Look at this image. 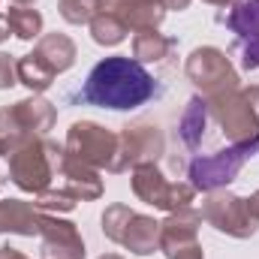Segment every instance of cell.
Wrapping results in <instances>:
<instances>
[{
  "label": "cell",
  "instance_id": "obj_1",
  "mask_svg": "<svg viewBox=\"0 0 259 259\" xmlns=\"http://www.w3.org/2000/svg\"><path fill=\"white\" fill-rule=\"evenodd\" d=\"M154 94H157V81L145 69V64L127 55H112V58H103L88 72V81L78 100L88 106L112 109V112H133L145 106Z\"/></svg>",
  "mask_w": 259,
  "mask_h": 259
},
{
  "label": "cell",
  "instance_id": "obj_2",
  "mask_svg": "<svg viewBox=\"0 0 259 259\" xmlns=\"http://www.w3.org/2000/svg\"><path fill=\"white\" fill-rule=\"evenodd\" d=\"M64 145L46 139V136H27L15 148H9L6 163H9V181L21 193L39 196L52 187L58 178V157Z\"/></svg>",
  "mask_w": 259,
  "mask_h": 259
},
{
  "label": "cell",
  "instance_id": "obj_3",
  "mask_svg": "<svg viewBox=\"0 0 259 259\" xmlns=\"http://www.w3.org/2000/svg\"><path fill=\"white\" fill-rule=\"evenodd\" d=\"M259 154V136L247 142H232L229 148H220L214 154H199L187 166V178L196 190L202 193H214V190H226L238 172L244 169L247 160H253Z\"/></svg>",
  "mask_w": 259,
  "mask_h": 259
},
{
  "label": "cell",
  "instance_id": "obj_4",
  "mask_svg": "<svg viewBox=\"0 0 259 259\" xmlns=\"http://www.w3.org/2000/svg\"><path fill=\"white\" fill-rule=\"evenodd\" d=\"M205 103H208L211 121L229 142H247L259 136V84L205 97Z\"/></svg>",
  "mask_w": 259,
  "mask_h": 259
},
{
  "label": "cell",
  "instance_id": "obj_5",
  "mask_svg": "<svg viewBox=\"0 0 259 259\" xmlns=\"http://www.w3.org/2000/svg\"><path fill=\"white\" fill-rule=\"evenodd\" d=\"M58 121V109L55 103H49L39 94H30L12 106L0 109V157L9 154V148H15L21 139L27 136H46Z\"/></svg>",
  "mask_w": 259,
  "mask_h": 259
},
{
  "label": "cell",
  "instance_id": "obj_6",
  "mask_svg": "<svg viewBox=\"0 0 259 259\" xmlns=\"http://www.w3.org/2000/svg\"><path fill=\"white\" fill-rule=\"evenodd\" d=\"M184 75L190 78V84L202 97H217V94L241 88V75L232 66V58L217 46L193 49L184 61Z\"/></svg>",
  "mask_w": 259,
  "mask_h": 259
},
{
  "label": "cell",
  "instance_id": "obj_7",
  "mask_svg": "<svg viewBox=\"0 0 259 259\" xmlns=\"http://www.w3.org/2000/svg\"><path fill=\"white\" fill-rule=\"evenodd\" d=\"M130 184H133V193L139 202L151 205V208H160L166 214L178 211V208H187L196 196V187L190 181H169L157 163H142L136 169H130Z\"/></svg>",
  "mask_w": 259,
  "mask_h": 259
},
{
  "label": "cell",
  "instance_id": "obj_8",
  "mask_svg": "<svg viewBox=\"0 0 259 259\" xmlns=\"http://www.w3.org/2000/svg\"><path fill=\"white\" fill-rule=\"evenodd\" d=\"M166 154V136L154 121H133L118 133V154L112 172H127L142 163H157Z\"/></svg>",
  "mask_w": 259,
  "mask_h": 259
},
{
  "label": "cell",
  "instance_id": "obj_9",
  "mask_svg": "<svg viewBox=\"0 0 259 259\" xmlns=\"http://www.w3.org/2000/svg\"><path fill=\"white\" fill-rule=\"evenodd\" d=\"M64 148L66 154H72L84 166L112 172V163L118 154V133H112L109 127H103L97 121H75L66 130Z\"/></svg>",
  "mask_w": 259,
  "mask_h": 259
},
{
  "label": "cell",
  "instance_id": "obj_10",
  "mask_svg": "<svg viewBox=\"0 0 259 259\" xmlns=\"http://www.w3.org/2000/svg\"><path fill=\"white\" fill-rule=\"evenodd\" d=\"M202 220L208 226H214L217 232H223L229 238H238V241L253 238L259 229V223L247 211V199L238 193H229V190H214V193L205 196Z\"/></svg>",
  "mask_w": 259,
  "mask_h": 259
},
{
  "label": "cell",
  "instance_id": "obj_11",
  "mask_svg": "<svg viewBox=\"0 0 259 259\" xmlns=\"http://www.w3.org/2000/svg\"><path fill=\"white\" fill-rule=\"evenodd\" d=\"M39 259H84L88 247L72 220H64L58 214H42L39 211Z\"/></svg>",
  "mask_w": 259,
  "mask_h": 259
},
{
  "label": "cell",
  "instance_id": "obj_12",
  "mask_svg": "<svg viewBox=\"0 0 259 259\" xmlns=\"http://www.w3.org/2000/svg\"><path fill=\"white\" fill-rule=\"evenodd\" d=\"M226 27L235 33L241 49V66L259 69V0H238L226 12Z\"/></svg>",
  "mask_w": 259,
  "mask_h": 259
},
{
  "label": "cell",
  "instance_id": "obj_13",
  "mask_svg": "<svg viewBox=\"0 0 259 259\" xmlns=\"http://www.w3.org/2000/svg\"><path fill=\"white\" fill-rule=\"evenodd\" d=\"M97 12L115 15L130 33L157 30L166 21V9L157 0H97Z\"/></svg>",
  "mask_w": 259,
  "mask_h": 259
},
{
  "label": "cell",
  "instance_id": "obj_14",
  "mask_svg": "<svg viewBox=\"0 0 259 259\" xmlns=\"http://www.w3.org/2000/svg\"><path fill=\"white\" fill-rule=\"evenodd\" d=\"M58 175L64 178V190L69 196H75L78 202H94L103 196V178L100 169L84 166L81 160H75L72 154H66V148L58 157Z\"/></svg>",
  "mask_w": 259,
  "mask_h": 259
},
{
  "label": "cell",
  "instance_id": "obj_15",
  "mask_svg": "<svg viewBox=\"0 0 259 259\" xmlns=\"http://www.w3.org/2000/svg\"><path fill=\"white\" fill-rule=\"evenodd\" d=\"M39 235V211L33 202L24 199H0V235Z\"/></svg>",
  "mask_w": 259,
  "mask_h": 259
},
{
  "label": "cell",
  "instance_id": "obj_16",
  "mask_svg": "<svg viewBox=\"0 0 259 259\" xmlns=\"http://www.w3.org/2000/svg\"><path fill=\"white\" fill-rule=\"evenodd\" d=\"M121 247H127L136 256H151L154 250H160V223L148 214L133 211L127 229H124V238H121Z\"/></svg>",
  "mask_w": 259,
  "mask_h": 259
},
{
  "label": "cell",
  "instance_id": "obj_17",
  "mask_svg": "<svg viewBox=\"0 0 259 259\" xmlns=\"http://www.w3.org/2000/svg\"><path fill=\"white\" fill-rule=\"evenodd\" d=\"M33 52L55 69V75H61V72H66V69H72L75 58H78L75 42H72L66 33H58V30H55V33H42V36L36 39Z\"/></svg>",
  "mask_w": 259,
  "mask_h": 259
},
{
  "label": "cell",
  "instance_id": "obj_18",
  "mask_svg": "<svg viewBox=\"0 0 259 259\" xmlns=\"http://www.w3.org/2000/svg\"><path fill=\"white\" fill-rule=\"evenodd\" d=\"M211 124V112H208V103H205V97H190V103L184 106V112H181V118H178V136H181V142L196 151L202 142H205V130Z\"/></svg>",
  "mask_w": 259,
  "mask_h": 259
},
{
  "label": "cell",
  "instance_id": "obj_19",
  "mask_svg": "<svg viewBox=\"0 0 259 259\" xmlns=\"http://www.w3.org/2000/svg\"><path fill=\"white\" fill-rule=\"evenodd\" d=\"M175 49V39L160 30H142L133 36V58L139 64H163Z\"/></svg>",
  "mask_w": 259,
  "mask_h": 259
},
{
  "label": "cell",
  "instance_id": "obj_20",
  "mask_svg": "<svg viewBox=\"0 0 259 259\" xmlns=\"http://www.w3.org/2000/svg\"><path fill=\"white\" fill-rule=\"evenodd\" d=\"M15 69H18V84H24L30 94H42V91H49L55 84V69L46 64L36 52L18 58Z\"/></svg>",
  "mask_w": 259,
  "mask_h": 259
},
{
  "label": "cell",
  "instance_id": "obj_21",
  "mask_svg": "<svg viewBox=\"0 0 259 259\" xmlns=\"http://www.w3.org/2000/svg\"><path fill=\"white\" fill-rule=\"evenodd\" d=\"M6 21H9V30L18 39H24V42L39 39L42 36V24H46L42 21V12L39 9H30V6H9Z\"/></svg>",
  "mask_w": 259,
  "mask_h": 259
},
{
  "label": "cell",
  "instance_id": "obj_22",
  "mask_svg": "<svg viewBox=\"0 0 259 259\" xmlns=\"http://www.w3.org/2000/svg\"><path fill=\"white\" fill-rule=\"evenodd\" d=\"M91 36H94V42L97 46H106V49H112V46H121L124 39H127V27L115 18V15H109V12H94V18H91Z\"/></svg>",
  "mask_w": 259,
  "mask_h": 259
},
{
  "label": "cell",
  "instance_id": "obj_23",
  "mask_svg": "<svg viewBox=\"0 0 259 259\" xmlns=\"http://www.w3.org/2000/svg\"><path fill=\"white\" fill-rule=\"evenodd\" d=\"M130 217H133V208H130V205H124V202H115V205H109V208L103 211V217H100V223H103V235H106L109 241L121 244V238H124V229H127Z\"/></svg>",
  "mask_w": 259,
  "mask_h": 259
},
{
  "label": "cell",
  "instance_id": "obj_24",
  "mask_svg": "<svg viewBox=\"0 0 259 259\" xmlns=\"http://www.w3.org/2000/svg\"><path fill=\"white\" fill-rule=\"evenodd\" d=\"M36 211H42V214H69V211H75V205H78V199L75 196H69L61 187V190H55V187H49L46 193L36 196Z\"/></svg>",
  "mask_w": 259,
  "mask_h": 259
},
{
  "label": "cell",
  "instance_id": "obj_25",
  "mask_svg": "<svg viewBox=\"0 0 259 259\" xmlns=\"http://www.w3.org/2000/svg\"><path fill=\"white\" fill-rule=\"evenodd\" d=\"M58 12L66 24H91L97 0H58Z\"/></svg>",
  "mask_w": 259,
  "mask_h": 259
},
{
  "label": "cell",
  "instance_id": "obj_26",
  "mask_svg": "<svg viewBox=\"0 0 259 259\" xmlns=\"http://www.w3.org/2000/svg\"><path fill=\"white\" fill-rule=\"evenodd\" d=\"M18 58H12V55H6V52H0V91H9L12 84H18Z\"/></svg>",
  "mask_w": 259,
  "mask_h": 259
},
{
  "label": "cell",
  "instance_id": "obj_27",
  "mask_svg": "<svg viewBox=\"0 0 259 259\" xmlns=\"http://www.w3.org/2000/svg\"><path fill=\"white\" fill-rule=\"evenodd\" d=\"M163 256L166 259H205V250H202V244H199V238H196V241L175 244V247L163 250Z\"/></svg>",
  "mask_w": 259,
  "mask_h": 259
},
{
  "label": "cell",
  "instance_id": "obj_28",
  "mask_svg": "<svg viewBox=\"0 0 259 259\" xmlns=\"http://www.w3.org/2000/svg\"><path fill=\"white\" fill-rule=\"evenodd\" d=\"M157 3H160L166 12H169V9H175V12H184V9H190V3H193V0H157Z\"/></svg>",
  "mask_w": 259,
  "mask_h": 259
},
{
  "label": "cell",
  "instance_id": "obj_29",
  "mask_svg": "<svg viewBox=\"0 0 259 259\" xmlns=\"http://www.w3.org/2000/svg\"><path fill=\"white\" fill-rule=\"evenodd\" d=\"M247 211H250V217L259 223V190L256 193H250V199H247Z\"/></svg>",
  "mask_w": 259,
  "mask_h": 259
},
{
  "label": "cell",
  "instance_id": "obj_30",
  "mask_svg": "<svg viewBox=\"0 0 259 259\" xmlns=\"http://www.w3.org/2000/svg\"><path fill=\"white\" fill-rule=\"evenodd\" d=\"M0 259H27L21 250H15V247H9V244H3L0 247Z\"/></svg>",
  "mask_w": 259,
  "mask_h": 259
},
{
  "label": "cell",
  "instance_id": "obj_31",
  "mask_svg": "<svg viewBox=\"0 0 259 259\" xmlns=\"http://www.w3.org/2000/svg\"><path fill=\"white\" fill-rule=\"evenodd\" d=\"M9 33H12V30H9V21H6V15H0V42H6V39H9Z\"/></svg>",
  "mask_w": 259,
  "mask_h": 259
},
{
  "label": "cell",
  "instance_id": "obj_32",
  "mask_svg": "<svg viewBox=\"0 0 259 259\" xmlns=\"http://www.w3.org/2000/svg\"><path fill=\"white\" fill-rule=\"evenodd\" d=\"M205 3H211V6H223V9H226V6H232V3H238V0H205Z\"/></svg>",
  "mask_w": 259,
  "mask_h": 259
},
{
  "label": "cell",
  "instance_id": "obj_33",
  "mask_svg": "<svg viewBox=\"0 0 259 259\" xmlns=\"http://www.w3.org/2000/svg\"><path fill=\"white\" fill-rule=\"evenodd\" d=\"M97 259H124L121 253H103V256H97Z\"/></svg>",
  "mask_w": 259,
  "mask_h": 259
},
{
  "label": "cell",
  "instance_id": "obj_34",
  "mask_svg": "<svg viewBox=\"0 0 259 259\" xmlns=\"http://www.w3.org/2000/svg\"><path fill=\"white\" fill-rule=\"evenodd\" d=\"M15 6H27V3H33V0H12Z\"/></svg>",
  "mask_w": 259,
  "mask_h": 259
}]
</instances>
